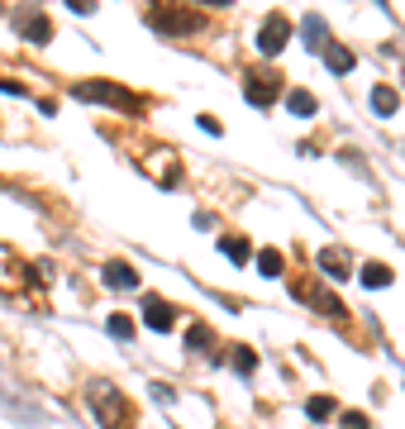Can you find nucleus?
Here are the masks:
<instances>
[{"instance_id": "nucleus-1", "label": "nucleus", "mask_w": 405, "mask_h": 429, "mask_svg": "<svg viewBox=\"0 0 405 429\" xmlns=\"http://www.w3.org/2000/svg\"><path fill=\"white\" fill-rule=\"evenodd\" d=\"M77 100H105V105H120V110H139V95H129L115 81H81Z\"/></svg>"}, {"instance_id": "nucleus-2", "label": "nucleus", "mask_w": 405, "mask_h": 429, "mask_svg": "<svg viewBox=\"0 0 405 429\" xmlns=\"http://www.w3.org/2000/svg\"><path fill=\"white\" fill-rule=\"evenodd\" d=\"M286 38H291V19L272 10V15L263 19V29H258V53H263V58H277L281 48H286Z\"/></svg>"}, {"instance_id": "nucleus-3", "label": "nucleus", "mask_w": 405, "mask_h": 429, "mask_svg": "<svg viewBox=\"0 0 405 429\" xmlns=\"http://www.w3.org/2000/svg\"><path fill=\"white\" fill-rule=\"evenodd\" d=\"M148 24L153 29H167V33H186L201 24V15H186V10H167V5H157V10H148Z\"/></svg>"}, {"instance_id": "nucleus-4", "label": "nucleus", "mask_w": 405, "mask_h": 429, "mask_svg": "<svg viewBox=\"0 0 405 429\" xmlns=\"http://www.w3.org/2000/svg\"><path fill=\"white\" fill-rule=\"evenodd\" d=\"M277 77H248V86H243V95H248V105H272V100H277Z\"/></svg>"}, {"instance_id": "nucleus-5", "label": "nucleus", "mask_w": 405, "mask_h": 429, "mask_svg": "<svg viewBox=\"0 0 405 429\" xmlns=\"http://www.w3.org/2000/svg\"><path fill=\"white\" fill-rule=\"evenodd\" d=\"M100 277H105V286H115V291H134V286H139V272L129 268V263H105Z\"/></svg>"}, {"instance_id": "nucleus-6", "label": "nucleus", "mask_w": 405, "mask_h": 429, "mask_svg": "<svg viewBox=\"0 0 405 429\" xmlns=\"http://www.w3.org/2000/svg\"><path fill=\"white\" fill-rule=\"evenodd\" d=\"M143 324H148V329H157V334H167L172 329V305L153 296V301L143 305Z\"/></svg>"}, {"instance_id": "nucleus-7", "label": "nucleus", "mask_w": 405, "mask_h": 429, "mask_svg": "<svg viewBox=\"0 0 405 429\" xmlns=\"http://www.w3.org/2000/svg\"><path fill=\"white\" fill-rule=\"evenodd\" d=\"M19 29H24V38H29V43H48V38H53L48 15H24V19H19Z\"/></svg>"}, {"instance_id": "nucleus-8", "label": "nucleus", "mask_w": 405, "mask_h": 429, "mask_svg": "<svg viewBox=\"0 0 405 429\" xmlns=\"http://www.w3.org/2000/svg\"><path fill=\"white\" fill-rule=\"evenodd\" d=\"M320 268H325L329 282H343V277H348V258H343V248H325V253H320Z\"/></svg>"}, {"instance_id": "nucleus-9", "label": "nucleus", "mask_w": 405, "mask_h": 429, "mask_svg": "<svg viewBox=\"0 0 405 429\" xmlns=\"http://www.w3.org/2000/svg\"><path fill=\"white\" fill-rule=\"evenodd\" d=\"M300 29H305V48H310V53H325V19H320V15H305V24H300Z\"/></svg>"}, {"instance_id": "nucleus-10", "label": "nucleus", "mask_w": 405, "mask_h": 429, "mask_svg": "<svg viewBox=\"0 0 405 429\" xmlns=\"http://www.w3.org/2000/svg\"><path fill=\"white\" fill-rule=\"evenodd\" d=\"M372 110H377V115H396V110H401V95H396V86H377V91H372Z\"/></svg>"}, {"instance_id": "nucleus-11", "label": "nucleus", "mask_w": 405, "mask_h": 429, "mask_svg": "<svg viewBox=\"0 0 405 429\" xmlns=\"http://www.w3.org/2000/svg\"><path fill=\"white\" fill-rule=\"evenodd\" d=\"M286 110H291V115H315V110H320V100L296 86V91H286Z\"/></svg>"}, {"instance_id": "nucleus-12", "label": "nucleus", "mask_w": 405, "mask_h": 429, "mask_svg": "<svg viewBox=\"0 0 405 429\" xmlns=\"http://www.w3.org/2000/svg\"><path fill=\"white\" fill-rule=\"evenodd\" d=\"M362 286H391V268L386 263H367V268H362Z\"/></svg>"}, {"instance_id": "nucleus-13", "label": "nucleus", "mask_w": 405, "mask_h": 429, "mask_svg": "<svg viewBox=\"0 0 405 429\" xmlns=\"http://www.w3.org/2000/svg\"><path fill=\"white\" fill-rule=\"evenodd\" d=\"M325 63L329 72H353V53L348 48H325Z\"/></svg>"}, {"instance_id": "nucleus-14", "label": "nucleus", "mask_w": 405, "mask_h": 429, "mask_svg": "<svg viewBox=\"0 0 405 429\" xmlns=\"http://www.w3.org/2000/svg\"><path fill=\"white\" fill-rule=\"evenodd\" d=\"M224 253H229V263H248L253 248H248V238H229V243H219Z\"/></svg>"}, {"instance_id": "nucleus-15", "label": "nucleus", "mask_w": 405, "mask_h": 429, "mask_svg": "<svg viewBox=\"0 0 405 429\" xmlns=\"http://www.w3.org/2000/svg\"><path fill=\"white\" fill-rule=\"evenodd\" d=\"M258 268H263V277H281V253L277 248H263L258 253Z\"/></svg>"}, {"instance_id": "nucleus-16", "label": "nucleus", "mask_w": 405, "mask_h": 429, "mask_svg": "<svg viewBox=\"0 0 405 429\" xmlns=\"http://www.w3.org/2000/svg\"><path fill=\"white\" fill-rule=\"evenodd\" d=\"M305 415H310V420H329V415H334V401L329 396H310L305 401Z\"/></svg>"}, {"instance_id": "nucleus-17", "label": "nucleus", "mask_w": 405, "mask_h": 429, "mask_svg": "<svg viewBox=\"0 0 405 429\" xmlns=\"http://www.w3.org/2000/svg\"><path fill=\"white\" fill-rule=\"evenodd\" d=\"M315 305H320V310H325V315H339V319L348 315V305H343L339 296H329V291H320V296H315Z\"/></svg>"}, {"instance_id": "nucleus-18", "label": "nucleus", "mask_w": 405, "mask_h": 429, "mask_svg": "<svg viewBox=\"0 0 405 429\" xmlns=\"http://www.w3.org/2000/svg\"><path fill=\"white\" fill-rule=\"evenodd\" d=\"M115 339H134V319H125V315H110V324H105Z\"/></svg>"}, {"instance_id": "nucleus-19", "label": "nucleus", "mask_w": 405, "mask_h": 429, "mask_svg": "<svg viewBox=\"0 0 405 429\" xmlns=\"http://www.w3.org/2000/svg\"><path fill=\"white\" fill-rule=\"evenodd\" d=\"M234 367H238V372H253V367H258L253 349H234Z\"/></svg>"}, {"instance_id": "nucleus-20", "label": "nucleus", "mask_w": 405, "mask_h": 429, "mask_svg": "<svg viewBox=\"0 0 405 429\" xmlns=\"http://www.w3.org/2000/svg\"><path fill=\"white\" fill-rule=\"evenodd\" d=\"M186 344H191V349H205V344H210V329H205V324H191Z\"/></svg>"}, {"instance_id": "nucleus-21", "label": "nucleus", "mask_w": 405, "mask_h": 429, "mask_svg": "<svg viewBox=\"0 0 405 429\" xmlns=\"http://www.w3.org/2000/svg\"><path fill=\"white\" fill-rule=\"evenodd\" d=\"M343 429H367V415H358V411H348V415H343Z\"/></svg>"}]
</instances>
